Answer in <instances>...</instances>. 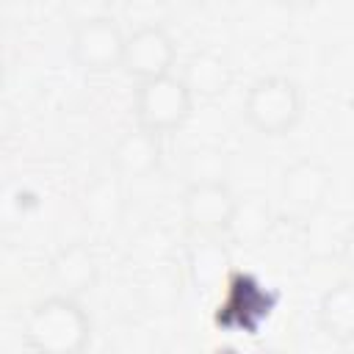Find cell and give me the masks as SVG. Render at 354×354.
I'll use <instances>...</instances> for the list:
<instances>
[{
	"instance_id": "12",
	"label": "cell",
	"mask_w": 354,
	"mask_h": 354,
	"mask_svg": "<svg viewBox=\"0 0 354 354\" xmlns=\"http://www.w3.org/2000/svg\"><path fill=\"white\" fill-rule=\"evenodd\" d=\"M318 326L337 343H354V277L324 290L318 301Z\"/></svg>"
},
{
	"instance_id": "7",
	"label": "cell",
	"mask_w": 354,
	"mask_h": 354,
	"mask_svg": "<svg viewBox=\"0 0 354 354\" xmlns=\"http://www.w3.org/2000/svg\"><path fill=\"white\" fill-rule=\"evenodd\" d=\"M174 58H177V47L171 41V36L160 25L149 22V25L136 28L127 36L122 69L127 75H133L136 80H147V77L171 72Z\"/></svg>"
},
{
	"instance_id": "14",
	"label": "cell",
	"mask_w": 354,
	"mask_h": 354,
	"mask_svg": "<svg viewBox=\"0 0 354 354\" xmlns=\"http://www.w3.org/2000/svg\"><path fill=\"white\" fill-rule=\"evenodd\" d=\"M188 271L196 288L218 285L230 271V252L218 241V235H202L188 249Z\"/></svg>"
},
{
	"instance_id": "5",
	"label": "cell",
	"mask_w": 354,
	"mask_h": 354,
	"mask_svg": "<svg viewBox=\"0 0 354 354\" xmlns=\"http://www.w3.org/2000/svg\"><path fill=\"white\" fill-rule=\"evenodd\" d=\"M332 191V169L315 158L293 160L279 180V196L290 216L307 218L315 216Z\"/></svg>"
},
{
	"instance_id": "10",
	"label": "cell",
	"mask_w": 354,
	"mask_h": 354,
	"mask_svg": "<svg viewBox=\"0 0 354 354\" xmlns=\"http://www.w3.org/2000/svg\"><path fill=\"white\" fill-rule=\"evenodd\" d=\"M180 77L191 88L194 100H218L232 83V66L216 50H194L185 58Z\"/></svg>"
},
{
	"instance_id": "1",
	"label": "cell",
	"mask_w": 354,
	"mask_h": 354,
	"mask_svg": "<svg viewBox=\"0 0 354 354\" xmlns=\"http://www.w3.org/2000/svg\"><path fill=\"white\" fill-rule=\"evenodd\" d=\"M25 340L41 354H77L91 340V321L77 304V296L53 293L30 307Z\"/></svg>"
},
{
	"instance_id": "3",
	"label": "cell",
	"mask_w": 354,
	"mask_h": 354,
	"mask_svg": "<svg viewBox=\"0 0 354 354\" xmlns=\"http://www.w3.org/2000/svg\"><path fill=\"white\" fill-rule=\"evenodd\" d=\"M191 111H194V94L180 75L166 72L158 77L138 80L136 97H133L136 124L163 136L183 127Z\"/></svg>"
},
{
	"instance_id": "16",
	"label": "cell",
	"mask_w": 354,
	"mask_h": 354,
	"mask_svg": "<svg viewBox=\"0 0 354 354\" xmlns=\"http://www.w3.org/2000/svg\"><path fill=\"white\" fill-rule=\"evenodd\" d=\"M340 257H343V266L348 268V274L354 277V230L346 232L343 238V249H340Z\"/></svg>"
},
{
	"instance_id": "15",
	"label": "cell",
	"mask_w": 354,
	"mask_h": 354,
	"mask_svg": "<svg viewBox=\"0 0 354 354\" xmlns=\"http://www.w3.org/2000/svg\"><path fill=\"white\" fill-rule=\"evenodd\" d=\"M185 183H218L227 180V155L218 147H194L185 155Z\"/></svg>"
},
{
	"instance_id": "13",
	"label": "cell",
	"mask_w": 354,
	"mask_h": 354,
	"mask_svg": "<svg viewBox=\"0 0 354 354\" xmlns=\"http://www.w3.org/2000/svg\"><path fill=\"white\" fill-rule=\"evenodd\" d=\"M83 213L100 230H113L122 221L124 188H122V174L119 171H113V177L102 174V177H97L86 188V194H83Z\"/></svg>"
},
{
	"instance_id": "17",
	"label": "cell",
	"mask_w": 354,
	"mask_h": 354,
	"mask_svg": "<svg viewBox=\"0 0 354 354\" xmlns=\"http://www.w3.org/2000/svg\"><path fill=\"white\" fill-rule=\"evenodd\" d=\"M279 6H288V8H307V6H313L315 0H277Z\"/></svg>"
},
{
	"instance_id": "9",
	"label": "cell",
	"mask_w": 354,
	"mask_h": 354,
	"mask_svg": "<svg viewBox=\"0 0 354 354\" xmlns=\"http://www.w3.org/2000/svg\"><path fill=\"white\" fill-rule=\"evenodd\" d=\"M50 277H53L58 293L80 296V293L91 290L100 277V263H97L94 249L83 241H72V243L61 246L55 252V257L50 260Z\"/></svg>"
},
{
	"instance_id": "11",
	"label": "cell",
	"mask_w": 354,
	"mask_h": 354,
	"mask_svg": "<svg viewBox=\"0 0 354 354\" xmlns=\"http://www.w3.org/2000/svg\"><path fill=\"white\" fill-rule=\"evenodd\" d=\"M274 227V210H271V202L266 194H243L235 199V210H232V218H230V227H227V235L235 241V243H243V246H260L268 232Z\"/></svg>"
},
{
	"instance_id": "2",
	"label": "cell",
	"mask_w": 354,
	"mask_h": 354,
	"mask_svg": "<svg viewBox=\"0 0 354 354\" xmlns=\"http://www.w3.org/2000/svg\"><path fill=\"white\" fill-rule=\"evenodd\" d=\"M301 111V88L288 75H263L246 88L243 97V116L263 136H285L296 127Z\"/></svg>"
},
{
	"instance_id": "8",
	"label": "cell",
	"mask_w": 354,
	"mask_h": 354,
	"mask_svg": "<svg viewBox=\"0 0 354 354\" xmlns=\"http://www.w3.org/2000/svg\"><path fill=\"white\" fill-rule=\"evenodd\" d=\"M160 158H163L160 133H152L141 124L122 133L111 149L113 171H119L122 177H133V180L149 177L152 171H158Z\"/></svg>"
},
{
	"instance_id": "4",
	"label": "cell",
	"mask_w": 354,
	"mask_h": 354,
	"mask_svg": "<svg viewBox=\"0 0 354 354\" xmlns=\"http://www.w3.org/2000/svg\"><path fill=\"white\" fill-rule=\"evenodd\" d=\"M124 44H127V36L122 33L119 22L108 14H94L75 25L69 50L80 69L91 75H105L122 66Z\"/></svg>"
},
{
	"instance_id": "6",
	"label": "cell",
	"mask_w": 354,
	"mask_h": 354,
	"mask_svg": "<svg viewBox=\"0 0 354 354\" xmlns=\"http://www.w3.org/2000/svg\"><path fill=\"white\" fill-rule=\"evenodd\" d=\"M235 194L227 185V180L218 183H185L183 188V216L199 235H227L232 210H235Z\"/></svg>"
}]
</instances>
